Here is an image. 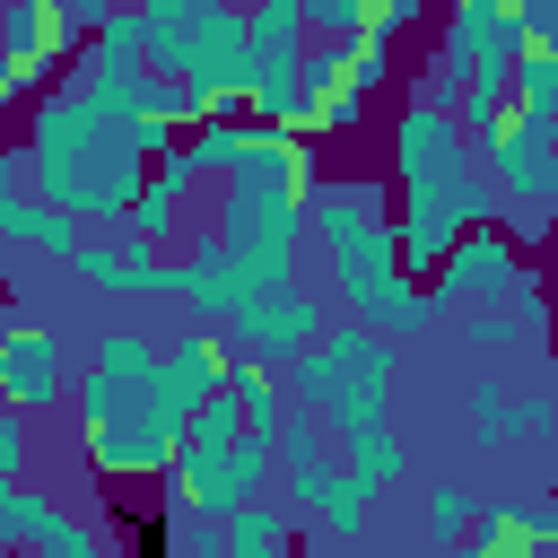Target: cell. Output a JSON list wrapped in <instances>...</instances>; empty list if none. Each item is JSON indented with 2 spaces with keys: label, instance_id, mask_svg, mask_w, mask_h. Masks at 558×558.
Masks as SVG:
<instances>
[{
  "label": "cell",
  "instance_id": "4fadbf2b",
  "mask_svg": "<svg viewBox=\"0 0 558 558\" xmlns=\"http://www.w3.org/2000/svg\"><path fill=\"white\" fill-rule=\"evenodd\" d=\"M201 183H209V174H201L192 148L174 140V148L148 166V183H140V201H131L122 227H131L140 244H157V253H183V244H192V192H201Z\"/></svg>",
  "mask_w": 558,
  "mask_h": 558
},
{
  "label": "cell",
  "instance_id": "83f0119b",
  "mask_svg": "<svg viewBox=\"0 0 558 558\" xmlns=\"http://www.w3.org/2000/svg\"><path fill=\"white\" fill-rule=\"evenodd\" d=\"M314 44H366V0H305Z\"/></svg>",
  "mask_w": 558,
  "mask_h": 558
},
{
  "label": "cell",
  "instance_id": "f546056e",
  "mask_svg": "<svg viewBox=\"0 0 558 558\" xmlns=\"http://www.w3.org/2000/svg\"><path fill=\"white\" fill-rule=\"evenodd\" d=\"M35 471V418L0 401V480H26Z\"/></svg>",
  "mask_w": 558,
  "mask_h": 558
},
{
  "label": "cell",
  "instance_id": "4316f807",
  "mask_svg": "<svg viewBox=\"0 0 558 558\" xmlns=\"http://www.w3.org/2000/svg\"><path fill=\"white\" fill-rule=\"evenodd\" d=\"M514 105L558 122V52H523V61H514Z\"/></svg>",
  "mask_w": 558,
  "mask_h": 558
},
{
  "label": "cell",
  "instance_id": "4dcf8cb0",
  "mask_svg": "<svg viewBox=\"0 0 558 558\" xmlns=\"http://www.w3.org/2000/svg\"><path fill=\"white\" fill-rule=\"evenodd\" d=\"M349 78H357L366 96H384V87H401V70H392V44H375V35H366V44H349Z\"/></svg>",
  "mask_w": 558,
  "mask_h": 558
},
{
  "label": "cell",
  "instance_id": "277c9868",
  "mask_svg": "<svg viewBox=\"0 0 558 558\" xmlns=\"http://www.w3.org/2000/svg\"><path fill=\"white\" fill-rule=\"evenodd\" d=\"M323 270H331V288H340L349 323H366V331H384V340L427 331V323L445 314V305H436V288H410V262H401L392 218H384V227H366V235H349V244H331V253H323Z\"/></svg>",
  "mask_w": 558,
  "mask_h": 558
},
{
  "label": "cell",
  "instance_id": "30bf717a",
  "mask_svg": "<svg viewBox=\"0 0 558 558\" xmlns=\"http://www.w3.org/2000/svg\"><path fill=\"white\" fill-rule=\"evenodd\" d=\"M427 279H436V305H445V314H471V305H506V296L532 279V262H523V244L488 218V227H471Z\"/></svg>",
  "mask_w": 558,
  "mask_h": 558
},
{
  "label": "cell",
  "instance_id": "52a82bcc",
  "mask_svg": "<svg viewBox=\"0 0 558 558\" xmlns=\"http://www.w3.org/2000/svg\"><path fill=\"white\" fill-rule=\"evenodd\" d=\"M0 401L26 410V418H52L78 401V375H70V340L17 305H0Z\"/></svg>",
  "mask_w": 558,
  "mask_h": 558
},
{
  "label": "cell",
  "instance_id": "44dd1931",
  "mask_svg": "<svg viewBox=\"0 0 558 558\" xmlns=\"http://www.w3.org/2000/svg\"><path fill=\"white\" fill-rule=\"evenodd\" d=\"M244 140H253V113H201V122L183 131V148H192V166H201L209 183H227V174H235Z\"/></svg>",
  "mask_w": 558,
  "mask_h": 558
},
{
  "label": "cell",
  "instance_id": "3957f363",
  "mask_svg": "<svg viewBox=\"0 0 558 558\" xmlns=\"http://www.w3.org/2000/svg\"><path fill=\"white\" fill-rule=\"evenodd\" d=\"M305 418H323L340 445L366 427H392V384H401V340L366 331V323H331L296 366H288Z\"/></svg>",
  "mask_w": 558,
  "mask_h": 558
},
{
  "label": "cell",
  "instance_id": "836d02e7",
  "mask_svg": "<svg viewBox=\"0 0 558 558\" xmlns=\"http://www.w3.org/2000/svg\"><path fill=\"white\" fill-rule=\"evenodd\" d=\"M52 9H61V26H70L78 44H87V35L105 26V17H122V0H52Z\"/></svg>",
  "mask_w": 558,
  "mask_h": 558
},
{
  "label": "cell",
  "instance_id": "5b68a950",
  "mask_svg": "<svg viewBox=\"0 0 558 558\" xmlns=\"http://www.w3.org/2000/svg\"><path fill=\"white\" fill-rule=\"evenodd\" d=\"M279 480H288V506L314 514L331 541H357L375 514V488L349 471V453H331V427L305 410H288V427H279Z\"/></svg>",
  "mask_w": 558,
  "mask_h": 558
},
{
  "label": "cell",
  "instance_id": "7c38bea8",
  "mask_svg": "<svg viewBox=\"0 0 558 558\" xmlns=\"http://www.w3.org/2000/svg\"><path fill=\"white\" fill-rule=\"evenodd\" d=\"M70 270L96 288V296H183V262L174 253H157V244H140L131 227L122 235H87L78 253H70Z\"/></svg>",
  "mask_w": 558,
  "mask_h": 558
},
{
  "label": "cell",
  "instance_id": "7402d4cb",
  "mask_svg": "<svg viewBox=\"0 0 558 558\" xmlns=\"http://www.w3.org/2000/svg\"><path fill=\"white\" fill-rule=\"evenodd\" d=\"M340 453H349V471H357V480H366L375 497L410 480V436H401V427H366V436H349Z\"/></svg>",
  "mask_w": 558,
  "mask_h": 558
},
{
  "label": "cell",
  "instance_id": "ffe728a7",
  "mask_svg": "<svg viewBox=\"0 0 558 558\" xmlns=\"http://www.w3.org/2000/svg\"><path fill=\"white\" fill-rule=\"evenodd\" d=\"M183 514H192V506H174V497L157 488V497H140V506L122 514L113 549H122V558H174V541H183Z\"/></svg>",
  "mask_w": 558,
  "mask_h": 558
},
{
  "label": "cell",
  "instance_id": "d590c367",
  "mask_svg": "<svg viewBox=\"0 0 558 558\" xmlns=\"http://www.w3.org/2000/svg\"><path fill=\"white\" fill-rule=\"evenodd\" d=\"M17 96H26V78H17V70H9V52H0V105H17Z\"/></svg>",
  "mask_w": 558,
  "mask_h": 558
},
{
  "label": "cell",
  "instance_id": "e575fe53",
  "mask_svg": "<svg viewBox=\"0 0 558 558\" xmlns=\"http://www.w3.org/2000/svg\"><path fill=\"white\" fill-rule=\"evenodd\" d=\"M26 183H35V166H26V148H9L0 157V201H26Z\"/></svg>",
  "mask_w": 558,
  "mask_h": 558
},
{
  "label": "cell",
  "instance_id": "2e32d148",
  "mask_svg": "<svg viewBox=\"0 0 558 558\" xmlns=\"http://www.w3.org/2000/svg\"><path fill=\"white\" fill-rule=\"evenodd\" d=\"M384 218H392V174H323L314 201H305V227H314L323 253L366 235V227H384Z\"/></svg>",
  "mask_w": 558,
  "mask_h": 558
},
{
  "label": "cell",
  "instance_id": "ba28073f",
  "mask_svg": "<svg viewBox=\"0 0 558 558\" xmlns=\"http://www.w3.org/2000/svg\"><path fill=\"white\" fill-rule=\"evenodd\" d=\"M384 174H392V192H410V183H453V174H480V148H471V131H462L445 105L401 96L392 122H384Z\"/></svg>",
  "mask_w": 558,
  "mask_h": 558
},
{
  "label": "cell",
  "instance_id": "8992f818",
  "mask_svg": "<svg viewBox=\"0 0 558 558\" xmlns=\"http://www.w3.org/2000/svg\"><path fill=\"white\" fill-rule=\"evenodd\" d=\"M497 218V192H488V174H453V183H410V192H392V235H401V262L410 270H436L471 227H488Z\"/></svg>",
  "mask_w": 558,
  "mask_h": 558
},
{
  "label": "cell",
  "instance_id": "ac0fdd59",
  "mask_svg": "<svg viewBox=\"0 0 558 558\" xmlns=\"http://www.w3.org/2000/svg\"><path fill=\"white\" fill-rule=\"evenodd\" d=\"M0 235H9V244H26V253H52V262H70V253L87 244V235H78V218H70V209H52V201H35V192H26V201H0Z\"/></svg>",
  "mask_w": 558,
  "mask_h": 558
},
{
  "label": "cell",
  "instance_id": "603a6c76",
  "mask_svg": "<svg viewBox=\"0 0 558 558\" xmlns=\"http://www.w3.org/2000/svg\"><path fill=\"white\" fill-rule=\"evenodd\" d=\"M453 122L471 131V148H480V140H497V131L514 122V78H471V87H462V105H453Z\"/></svg>",
  "mask_w": 558,
  "mask_h": 558
},
{
  "label": "cell",
  "instance_id": "8d00e7d4",
  "mask_svg": "<svg viewBox=\"0 0 558 558\" xmlns=\"http://www.w3.org/2000/svg\"><path fill=\"white\" fill-rule=\"evenodd\" d=\"M122 9H131V17H140V9H148V0H122Z\"/></svg>",
  "mask_w": 558,
  "mask_h": 558
},
{
  "label": "cell",
  "instance_id": "9c48e42d",
  "mask_svg": "<svg viewBox=\"0 0 558 558\" xmlns=\"http://www.w3.org/2000/svg\"><path fill=\"white\" fill-rule=\"evenodd\" d=\"M523 9H532V0H445V9H436V52H445L462 78H514V61L532 52Z\"/></svg>",
  "mask_w": 558,
  "mask_h": 558
},
{
  "label": "cell",
  "instance_id": "d6986e66",
  "mask_svg": "<svg viewBox=\"0 0 558 558\" xmlns=\"http://www.w3.org/2000/svg\"><path fill=\"white\" fill-rule=\"evenodd\" d=\"M471 549H480V558H541V497H497V506H480Z\"/></svg>",
  "mask_w": 558,
  "mask_h": 558
},
{
  "label": "cell",
  "instance_id": "1f68e13d",
  "mask_svg": "<svg viewBox=\"0 0 558 558\" xmlns=\"http://www.w3.org/2000/svg\"><path fill=\"white\" fill-rule=\"evenodd\" d=\"M462 340H471V349H506V340H523V331H514V305H471V314H462Z\"/></svg>",
  "mask_w": 558,
  "mask_h": 558
},
{
  "label": "cell",
  "instance_id": "484cf974",
  "mask_svg": "<svg viewBox=\"0 0 558 558\" xmlns=\"http://www.w3.org/2000/svg\"><path fill=\"white\" fill-rule=\"evenodd\" d=\"M471 523H480V497L471 488H427V541L436 549H462Z\"/></svg>",
  "mask_w": 558,
  "mask_h": 558
},
{
  "label": "cell",
  "instance_id": "e0dca14e",
  "mask_svg": "<svg viewBox=\"0 0 558 558\" xmlns=\"http://www.w3.org/2000/svg\"><path fill=\"white\" fill-rule=\"evenodd\" d=\"M61 523H70V506H52V497L26 488V480H0V558H17V549L35 558Z\"/></svg>",
  "mask_w": 558,
  "mask_h": 558
},
{
  "label": "cell",
  "instance_id": "f1b7e54d",
  "mask_svg": "<svg viewBox=\"0 0 558 558\" xmlns=\"http://www.w3.org/2000/svg\"><path fill=\"white\" fill-rule=\"evenodd\" d=\"M436 9H445V0H375V9H366V35H375V44H401V35L427 26Z\"/></svg>",
  "mask_w": 558,
  "mask_h": 558
},
{
  "label": "cell",
  "instance_id": "6da1fadb",
  "mask_svg": "<svg viewBox=\"0 0 558 558\" xmlns=\"http://www.w3.org/2000/svg\"><path fill=\"white\" fill-rule=\"evenodd\" d=\"M183 131L157 122V113H131V105H105L87 87H52L35 96V122H26V166H35V201L70 209V218H131L148 166L174 148Z\"/></svg>",
  "mask_w": 558,
  "mask_h": 558
},
{
  "label": "cell",
  "instance_id": "9a60e30c",
  "mask_svg": "<svg viewBox=\"0 0 558 558\" xmlns=\"http://www.w3.org/2000/svg\"><path fill=\"white\" fill-rule=\"evenodd\" d=\"M174 262H183V305H192V323H209V331H227V323H235V314L262 296V288H253V270H244V262H235V253H227L209 227H201V235H192Z\"/></svg>",
  "mask_w": 558,
  "mask_h": 558
},
{
  "label": "cell",
  "instance_id": "5bb4252c",
  "mask_svg": "<svg viewBox=\"0 0 558 558\" xmlns=\"http://www.w3.org/2000/svg\"><path fill=\"white\" fill-rule=\"evenodd\" d=\"M0 52L26 78V96H52V78L78 61V35L61 26L52 0H0Z\"/></svg>",
  "mask_w": 558,
  "mask_h": 558
},
{
  "label": "cell",
  "instance_id": "8fae6325",
  "mask_svg": "<svg viewBox=\"0 0 558 558\" xmlns=\"http://www.w3.org/2000/svg\"><path fill=\"white\" fill-rule=\"evenodd\" d=\"M331 331V305H323V288H305V279H288V288H270V296H253L235 323H227V340L244 349V357H262V366H296L314 340Z\"/></svg>",
  "mask_w": 558,
  "mask_h": 558
},
{
  "label": "cell",
  "instance_id": "7a4b0ae2",
  "mask_svg": "<svg viewBox=\"0 0 558 558\" xmlns=\"http://www.w3.org/2000/svg\"><path fill=\"white\" fill-rule=\"evenodd\" d=\"M78 453L105 488H166L174 445H183V410L157 384V340L148 331H105L78 366Z\"/></svg>",
  "mask_w": 558,
  "mask_h": 558
},
{
  "label": "cell",
  "instance_id": "d6a6232c",
  "mask_svg": "<svg viewBox=\"0 0 558 558\" xmlns=\"http://www.w3.org/2000/svg\"><path fill=\"white\" fill-rule=\"evenodd\" d=\"M174 558H227V532H218L209 514H183V541H174Z\"/></svg>",
  "mask_w": 558,
  "mask_h": 558
},
{
  "label": "cell",
  "instance_id": "d4e9b609",
  "mask_svg": "<svg viewBox=\"0 0 558 558\" xmlns=\"http://www.w3.org/2000/svg\"><path fill=\"white\" fill-rule=\"evenodd\" d=\"M305 131H314V140H357V131H366V87H357V78H349V87H323L314 113H305Z\"/></svg>",
  "mask_w": 558,
  "mask_h": 558
},
{
  "label": "cell",
  "instance_id": "cb8c5ba5",
  "mask_svg": "<svg viewBox=\"0 0 558 558\" xmlns=\"http://www.w3.org/2000/svg\"><path fill=\"white\" fill-rule=\"evenodd\" d=\"M514 436H523L514 392H506L497 375H480V384H471V445H480V453H497V445H514Z\"/></svg>",
  "mask_w": 558,
  "mask_h": 558
},
{
  "label": "cell",
  "instance_id": "74e56055",
  "mask_svg": "<svg viewBox=\"0 0 558 558\" xmlns=\"http://www.w3.org/2000/svg\"><path fill=\"white\" fill-rule=\"evenodd\" d=\"M366 9H375V0H366Z\"/></svg>",
  "mask_w": 558,
  "mask_h": 558
}]
</instances>
